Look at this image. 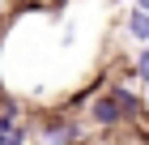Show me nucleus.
<instances>
[{"instance_id":"1","label":"nucleus","mask_w":149,"mask_h":145,"mask_svg":"<svg viewBox=\"0 0 149 145\" xmlns=\"http://www.w3.org/2000/svg\"><path fill=\"white\" fill-rule=\"evenodd\" d=\"M132 107H136L132 94H128V90H115V94H107V98L94 102V120H98V124H115L124 111H132Z\"/></svg>"},{"instance_id":"2","label":"nucleus","mask_w":149,"mask_h":145,"mask_svg":"<svg viewBox=\"0 0 149 145\" xmlns=\"http://www.w3.org/2000/svg\"><path fill=\"white\" fill-rule=\"evenodd\" d=\"M128 30L136 34V39H149V9H136L128 17Z\"/></svg>"},{"instance_id":"3","label":"nucleus","mask_w":149,"mask_h":145,"mask_svg":"<svg viewBox=\"0 0 149 145\" xmlns=\"http://www.w3.org/2000/svg\"><path fill=\"white\" fill-rule=\"evenodd\" d=\"M136 68H141V77L149 81V47H145V51H141V60H136Z\"/></svg>"},{"instance_id":"4","label":"nucleus","mask_w":149,"mask_h":145,"mask_svg":"<svg viewBox=\"0 0 149 145\" xmlns=\"http://www.w3.org/2000/svg\"><path fill=\"white\" fill-rule=\"evenodd\" d=\"M13 128V111H4V120H0V141H4V132Z\"/></svg>"},{"instance_id":"5","label":"nucleus","mask_w":149,"mask_h":145,"mask_svg":"<svg viewBox=\"0 0 149 145\" xmlns=\"http://www.w3.org/2000/svg\"><path fill=\"white\" fill-rule=\"evenodd\" d=\"M9 145H26V137H22V132H13V137H9Z\"/></svg>"},{"instance_id":"6","label":"nucleus","mask_w":149,"mask_h":145,"mask_svg":"<svg viewBox=\"0 0 149 145\" xmlns=\"http://www.w3.org/2000/svg\"><path fill=\"white\" fill-rule=\"evenodd\" d=\"M136 9H149V0H136Z\"/></svg>"}]
</instances>
